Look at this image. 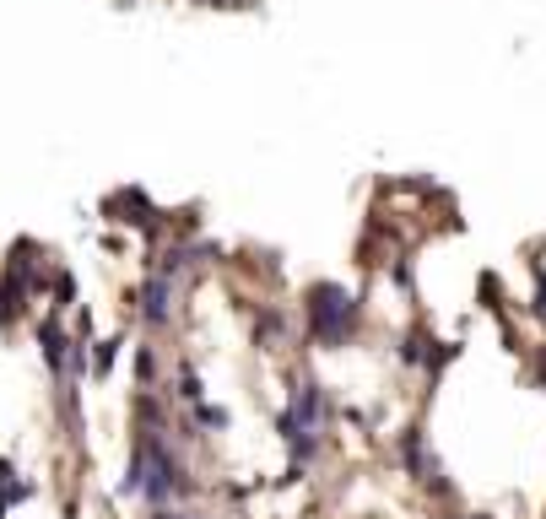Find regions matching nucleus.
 Here are the masks:
<instances>
[{
    "label": "nucleus",
    "mask_w": 546,
    "mask_h": 519,
    "mask_svg": "<svg viewBox=\"0 0 546 519\" xmlns=\"http://www.w3.org/2000/svg\"><path fill=\"white\" fill-rule=\"evenodd\" d=\"M303 319H309V341L325 352H341L363 325V298H352L341 282H314L303 292Z\"/></svg>",
    "instance_id": "nucleus-1"
},
{
    "label": "nucleus",
    "mask_w": 546,
    "mask_h": 519,
    "mask_svg": "<svg viewBox=\"0 0 546 519\" xmlns=\"http://www.w3.org/2000/svg\"><path fill=\"white\" fill-rule=\"evenodd\" d=\"M325 422H330L325 384H319V379H298V390L287 395L282 411H276V438L292 444V438H303V433H325Z\"/></svg>",
    "instance_id": "nucleus-2"
},
{
    "label": "nucleus",
    "mask_w": 546,
    "mask_h": 519,
    "mask_svg": "<svg viewBox=\"0 0 546 519\" xmlns=\"http://www.w3.org/2000/svg\"><path fill=\"white\" fill-rule=\"evenodd\" d=\"M395 449H401V465H406V476H411L417 487H428L433 498H455V487H449L444 465H438V455L428 449V433H422L417 422L401 433V444H395Z\"/></svg>",
    "instance_id": "nucleus-3"
},
{
    "label": "nucleus",
    "mask_w": 546,
    "mask_h": 519,
    "mask_svg": "<svg viewBox=\"0 0 546 519\" xmlns=\"http://www.w3.org/2000/svg\"><path fill=\"white\" fill-rule=\"evenodd\" d=\"M103 217H109V222H130V228H141V233H163V222H168L163 211L146 201V190H136V184L114 190L109 201H103Z\"/></svg>",
    "instance_id": "nucleus-4"
},
{
    "label": "nucleus",
    "mask_w": 546,
    "mask_h": 519,
    "mask_svg": "<svg viewBox=\"0 0 546 519\" xmlns=\"http://www.w3.org/2000/svg\"><path fill=\"white\" fill-rule=\"evenodd\" d=\"M136 319L146 330H168L173 325V282L163 276H146L141 292H136Z\"/></svg>",
    "instance_id": "nucleus-5"
},
{
    "label": "nucleus",
    "mask_w": 546,
    "mask_h": 519,
    "mask_svg": "<svg viewBox=\"0 0 546 519\" xmlns=\"http://www.w3.org/2000/svg\"><path fill=\"white\" fill-rule=\"evenodd\" d=\"M71 330H65V314H44L38 319V346H44V368H49V379L65 384V352H71Z\"/></svg>",
    "instance_id": "nucleus-6"
},
{
    "label": "nucleus",
    "mask_w": 546,
    "mask_h": 519,
    "mask_svg": "<svg viewBox=\"0 0 546 519\" xmlns=\"http://www.w3.org/2000/svg\"><path fill=\"white\" fill-rule=\"evenodd\" d=\"M287 336H292V325L282 309H255V346L260 352H287Z\"/></svg>",
    "instance_id": "nucleus-7"
},
{
    "label": "nucleus",
    "mask_w": 546,
    "mask_h": 519,
    "mask_svg": "<svg viewBox=\"0 0 546 519\" xmlns=\"http://www.w3.org/2000/svg\"><path fill=\"white\" fill-rule=\"evenodd\" d=\"M119 352H125V336H98V341H87V379H92V384L109 379L114 363H119Z\"/></svg>",
    "instance_id": "nucleus-8"
},
{
    "label": "nucleus",
    "mask_w": 546,
    "mask_h": 519,
    "mask_svg": "<svg viewBox=\"0 0 546 519\" xmlns=\"http://www.w3.org/2000/svg\"><path fill=\"white\" fill-rule=\"evenodd\" d=\"M22 309H28V287H22L11 271H0V330H17Z\"/></svg>",
    "instance_id": "nucleus-9"
},
{
    "label": "nucleus",
    "mask_w": 546,
    "mask_h": 519,
    "mask_svg": "<svg viewBox=\"0 0 546 519\" xmlns=\"http://www.w3.org/2000/svg\"><path fill=\"white\" fill-rule=\"evenodd\" d=\"M33 492H38L33 482H22V476H17V471H11V465H6V460H0V519H6L11 509H17V503H28V498H33Z\"/></svg>",
    "instance_id": "nucleus-10"
},
{
    "label": "nucleus",
    "mask_w": 546,
    "mask_h": 519,
    "mask_svg": "<svg viewBox=\"0 0 546 519\" xmlns=\"http://www.w3.org/2000/svg\"><path fill=\"white\" fill-rule=\"evenodd\" d=\"M136 433H168V406L157 395H136Z\"/></svg>",
    "instance_id": "nucleus-11"
},
{
    "label": "nucleus",
    "mask_w": 546,
    "mask_h": 519,
    "mask_svg": "<svg viewBox=\"0 0 546 519\" xmlns=\"http://www.w3.org/2000/svg\"><path fill=\"white\" fill-rule=\"evenodd\" d=\"M428 352H433V336L422 325H411L401 336V352H395V357H401V368H422V363H428Z\"/></svg>",
    "instance_id": "nucleus-12"
},
{
    "label": "nucleus",
    "mask_w": 546,
    "mask_h": 519,
    "mask_svg": "<svg viewBox=\"0 0 546 519\" xmlns=\"http://www.w3.org/2000/svg\"><path fill=\"white\" fill-rule=\"evenodd\" d=\"M173 395H179L184 406H201V401H206V379H201V368L184 363V368H179V379H173Z\"/></svg>",
    "instance_id": "nucleus-13"
},
{
    "label": "nucleus",
    "mask_w": 546,
    "mask_h": 519,
    "mask_svg": "<svg viewBox=\"0 0 546 519\" xmlns=\"http://www.w3.org/2000/svg\"><path fill=\"white\" fill-rule=\"evenodd\" d=\"M49 298H55V314L76 309V276L65 271V265H55V271H49Z\"/></svg>",
    "instance_id": "nucleus-14"
},
{
    "label": "nucleus",
    "mask_w": 546,
    "mask_h": 519,
    "mask_svg": "<svg viewBox=\"0 0 546 519\" xmlns=\"http://www.w3.org/2000/svg\"><path fill=\"white\" fill-rule=\"evenodd\" d=\"M157 374H163V352L157 346H136V384L146 390V384H157Z\"/></svg>",
    "instance_id": "nucleus-15"
},
{
    "label": "nucleus",
    "mask_w": 546,
    "mask_h": 519,
    "mask_svg": "<svg viewBox=\"0 0 546 519\" xmlns=\"http://www.w3.org/2000/svg\"><path fill=\"white\" fill-rule=\"evenodd\" d=\"M287 449H292V465L303 471L309 460H319V455H325V433H303V438H292Z\"/></svg>",
    "instance_id": "nucleus-16"
},
{
    "label": "nucleus",
    "mask_w": 546,
    "mask_h": 519,
    "mask_svg": "<svg viewBox=\"0 0 546 519\" xmlns=\"http://www.w3.org/2000/svg\"><path fill=\"white\" fill-rule=\"evenodd\" d=\"M190 428L222 433V428H228V411H222V406H211V401H201V406H190Z\"/></svg>",
    "instance_id": "nucleus-17"
},
{
    "label": "nucleus",
    "mask_w": 546,
    "mask_h": 519,
    "mask_svg": "<svg viewBox=\"0 0 546 519\" xmlns=\"http://www.w3.org/2000/svg\"><path fill=\"white\" fill-rule=\"evenodd\" d=\"M444 519H492V514H455V509H449Z\"/></svg>",
    "instance_id": "nucleus-18"
}]
</instances>
